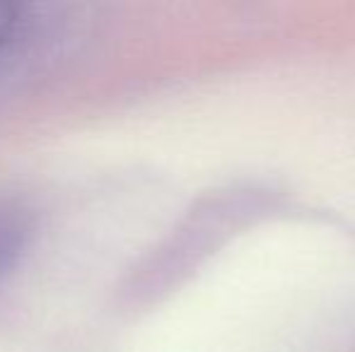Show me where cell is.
Segmentation results:
<instances>
[{"mask_svg":"<svg viewBox=\"0 0 355 352\" xmlns=\"http://www.w3.org/2000/svg\"><path fill=\"white\" fill-rule=\"evenodd\" d=\"M32 237V222L22 207L0 201V280L15 270Z\"/></svg>","mask_w":355,"mask_h":352,"instance_id":"1","label":"cell"}]
</instances>
